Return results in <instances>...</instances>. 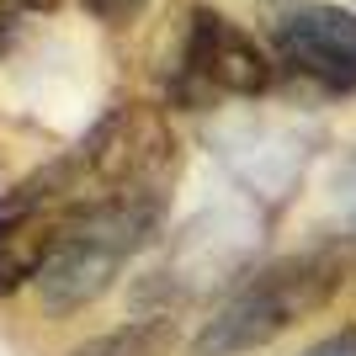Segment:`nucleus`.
<instances>
[{
	"instance_id": "nucleus-1",
	"label": "nucleus",
	"mask_w": 356,
	"mask_h": 356,
	"mask_svg": "<svg viewBox=\"0 0 356 356\" xmlns=\"http://www.w3.org/2000/svg\"><path fill=\"white\" fill-rule=\"evenodd\" d=\"M341 255L335 250H303V255H282L271 266L250 271L234 293L218 303L202 335L192 341V356H245L271 346L277 335L309 319L330 303V293L341 287Z\"/></svg>"
},
{
	"instance_id": "nucleus-2",
	"label": "nucleus",
	"mask_w": 356,
	"mask_h": 356,
	"mask_svg": "<svg viewBox=\"0 0 356 356\" xmlns=\"http://www.w3.org/2000/svg\"><path fill=\"white\" fill-rule=\"evenodd\" d=\"M74 165L80 181L90 176L102 186V197H165L181 149L154 106H112L74 149Z\"/></svg>"
},
{
	"instance_id": "nucleus-3",
	"label": "nucleus",
	"mask_w": 356,
	"mask_h": 356,
	"mask_svg": "<svg viewBox=\"0 0 356 356\" xmlns=\"http://www.w3.org/2000/svg\"><path fill=\"white\" fill-rule=\"evenodd\" d=\"M271 86V54L250 32L213 6L186 11L181 38V102L202 106V96H261Z\"/></svg>"
},
{
	"instance_id": "nucleus-4",
	"label": "nucleus",
	"mask_w": 356,
	"mask_h": 356,
	"mask_svg": "<svg viewBox=\"0 0 356 356\" xmlns=\"http://www.w3.org/2000/svg\"><path fill=\"white\" fill-rule=\"evenodd\" d=\"M271 54L293 80L325 96H356V11L346 6H287L271 22Z\"/></svg>"
},
{
	"instance_id": "nucleus-5",
	"label": "nucleus",
	"mask_w": 356,
	"mask_h": 356,
	"mask_svg": "<svg viewBox=\"0 0 356 356\" xmlns=\"http://www.w3.org/2000/svg\"><path fill=\"white\" fill-rule=\"evenodd\" d=\"M176 319L170 314H149V319H134V325H118L96 335V341L74 346L70 356H170L176 351Z\"/></svg>"
},
{
	"instance_id": "nucleus-6",
	"label": "nucleus",
	"mask_w": 356,
	"mask_h": 356,
	"mask_svg": "<svg viewBox=\"0 0 356 356\" xmlns=\"http://www.w3.org/2000/svg\"><path fill=\"white\" fill-rule=\"evenodd\" d=\"M96 22H106V27H122V22H134L138 11H144V0H80Z\"/></svg>"
},
{
	"instance_id": "nucleus-7",
	"label": "nucleus",
	"mask_w": 356,
	"mask_h": 356,
	"mask_svg": "<svg viewBox=\"0 0 356 356\" xmlns=\"http://www.w3.org/2000/svg\"><path fill=\"white\" fill-rule=\"evenodd\" d=\"M303 356H356V330H341V335H330V341L309 346Z\"/></svg>"
},
{
	"instance_id": "nucleus-8",
	"label": "nucleus",
	"mask_w": 356,
	"mask_h": 356,
	"mask_svg": "<svg viewBox=\"0 0 356 356\" xmlns=\"http://www.w3.org/2000/svg\"><path fill=\"white\" fill-rule=\"evenodd\" d=\"M27 11H54V0H0V22H16Z\"/></svg>"
}]
</instances>
